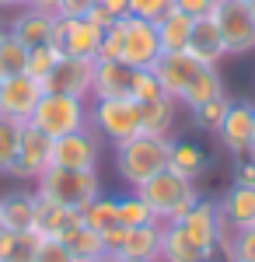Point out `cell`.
<instances>
[{
    "label": "cell",
    "instance_id": "obj_11",
    "mask_svg": "<svg viewBox=\"0 0 255 262\" xmlns=\"http://www.w3.org/2000/svg\"><path fill=\"white\" fill-rule=\"evenodd\" d=\"M98 154H101V143H98V133H95L91 126L53 140V164H56V168L98 171Z\"/></svg>",
    "mask_w": 255,
    "mask_h": 262
},
{
    "label": "cell",
    "instance_id": "obj_7",
    "mask_svg": "<svg viewBox=\"0 0 255 262\" xmlns=\"http://www.w3.org/2000/svg\"><path fill=\"white\" fill-rule=\"evenodd\" d=\"M224 46H227V56H245L255 53V11L248 0H217L214 14Z\"/></svg>",
    "mask_w": 255,
    "mask_h": 262
},
{
    "label": "cell",
    "instance_id": "obj_51",
    "mask_svg": "<svg viewBox=\"0 0 255 262\" xmlns=\"http://www.w3.org/2000/svg\"><path fill=\"white\" fill-rule=\"evenodd\" d=\"M4 39H7V28H4V25H0V42H4Z\"/></svg>",
    "mask_w": 255,
    "mask_h": 262
},
{
    "label": "cell",
    "instance_id": "obj_15",
    "mask_svg": "<svg viewBox=\"0 0 255 262\" xmlns=\"http://www.w3.org/2000/svg\"><path fill=\"white\" fill-rule=\"evenodd\" d=\"M133 67L122 60H95V81H91V101L98 98H130L133 95Z\"/></svg>",
    "mask_w": 255,
    "mask_h": 262
},
{
    "label": "cell",
    "instance_id": "obj_32",
    "mask_svg": "<svg viewBox=\"0 0 255 262\" xmlns=\"http://www.w3.org/2000/svg\"><path fill=\"white\" fill-rule=\"evenodd\" d=\"M18 137H21L18 122L0 119V175H11V168H14V158H18Z\"/></svg>",
    "mask_w": 255,
    "mask_h": 262
},
{
    "label": "cell",
    "instance_id": "obj_22",
    "mask_svg": "<svg viewBox=\"0 0 255 262\" xmlns=\"http://www.w3.org/2000/svg\"><path fill=\"white\" fill-rule=\"evenodd\" d=\"M217 98H227V84L220 77V67H203L196 74V81L185 88V95H182L178 105H185L193 112V108L206 105V101H217Z\"/></svg>",
    "mask_w": 255,
    "mask_h": 262
},
{
    "label": "cell",
    "instance_id": "obj_41",
    "mask_svg": "<svg viewBox=\"0 0 255 262\" xmlns=\"http://www.w3.org/2000/svg\"><path fill=\"white\" fill-rule=\"evenodd\" d=\"M98 0H59V18H88Z\"/></svg>",
    "mask_w": 255,
    "mask_h": 262
},
{
    "label": "cell",
    "instance_id": "obj_12",
    "mask_svg": "<svg viewBox=\"0 0 255 262\" xmlns=\"http://www.w3.org/2000/svg\"><path fill=\"white\" fill-rule=\"evenodd\" d=\"M91 81H95V60H77V56H59L53 74L42 81L46 91L56 95H74V98H91Z\"/></svg>",
    "mask_w": 255,
    "mask_h": 262
},
{
    "label": "cell",
    "instance_id": "obj_8",
    "mask_svg": "<svg viewBox=\"0 0 255 262\" xmlns=\"http://www.w3.org/2000/svg\"><path fill=\"white\" fill-rule=\"evenodd\" d=\"M161 53H164V49H161L154 21L122 18V56H119V60L126 63V67H133V70H151Z\"/></svg>",
    "mask_w": 255,
    "mask_h": 262
},
{
    "label": "cell",
    "instance_id": "obj_5",
    "mask_svg": "<svg viewBox=\"0 0 255 262\" xmlns=\"http://www.w3.org/2000/svg\"><path fill=\"white\" fill-rule=\"evenodd\" d=\"M88 112H91V101L88 98H74V95H56V91H46L32 116V126H39L46 137H67V133H77L88 129Z\"/></svg>",
    "mask_w": 255,
    "mask_h": 262
},
{
    "label": "cell",
    "instance_id": "obj_24",
    "mask_svg": "<svg viewBox=\"0 0 255 262\" xmlns=\"http://www.w3.org/2000/svg\"><path fill=\"white\" fill-rule=\"evenodd\" d=\"M210 259L199 245H193L185 238V231L178 224H164V234H161V252H157V262H203Z\"/></svg>",
    "mask_w": 255,
    "mask_h": 262
},
{
    "label": "cell",
    "instance_id": "obj_43",
    "mask_svg": "<svg viewBox=\"0 0 255 262\" xmlns=\"http://www.w3.org/2000/svg\"><path fill=\"white\" fill-rule=\"evenodd\" d=\"M98 7H105L112 18H130V0H98Z\"/></svg>",
    "mask_w": 255,
    "mask_h": 262
},
{
    "label": "cell",
    "instance_id": "obj_44",
    "mask_svg": "<svg viewBox=\"0 0 255 262\" xmlns=\"http://www.w3.org/2000/svg\"><path fill=\"white\" fill-rule=\"evenodd\" d=\"M88 21H91V25H98L101 32H105V28H109L112 21H119V18H112V14H109L105 7H98V4H95V7H91V14H88Z\"/></svg>",
    "mask_w": 255,
    "mask_h": 262
},
{
    "label": "cell",
    "instance_id": "obj_42",
    "mask_svg": "<svg viewBox=\"0 0 255 262\" xmlns=\"http://www.w3.org/2000/svg\"><path fill=\"white\" fill-rule=\"evenodd\" d=\"M235 182L238 185H255V154H241V158H238Z\"/></svg>",
    "mask_w": 255,
    "mask_h": 262
},
{
    "label": "cell",
    "instance_id": "obj_18",
    "mask_svg": "<svg viewBox=\"0 0 255 262\" xmlns=\"http://www.w3.org/2000/svg\"><path fill=\"white\" fill-rule=\"evenodd\" d=\"M53 21H56V14H42V11H32V7H21L18 14L11 18V25H7V35L18 39L21 46H28V49L49 46Z\"/></svg>",
    "mask_w": 255,
    "mask_h": 262
},
{
    "label": "cell",
    "instance_id": "obj_23",
    "mask_svg": "<svg viewBox=\"0 0 255 262\" xmlns=\"http://www.w3.org/2000/svg\"><path fill=\"white\" fill-rule=\"evenodd\" d=\"M80 210H67V206H56V203H46L39 200V231L42 238H56V242H63L70 231H77L80 227Z\"/></svg>",
    "mask_w": 255,
    "mask_h": 262
},
{
    "label": "cell",
    "instance_id": "obj_19",
    "mask_svg": "<svg viewBox=\"0 0 255 262\" xmlns=\"http://www.w3.org/2000/svg\"><path fill=\"white\" fill-rule=\"evenodd\" d=\"M224 224H231V231L241 227H255V185H238L231 182V189L217 200Z\"/></svg>",
    "mask_w": 255,
    "mask_h": 262
},
{
    "label": "cell",
    "instance_id": "obj_48",
    "mask_svg": "<svg viewBox=\"0 0 255 262\" xmlns=\"http://www.w3.org/2000/svg\"><path fill=\"white\" fill-rule=\"evenodd\" d=\"M112 262H157V259H112Z\"/></svg>",
    "mask_w": 255,
    "mask_h": 262
},
{
    "label": "cell",
    "instance_id": "obj_4",
    "mask_svg": "<svg viewBox=\"0 0 255 262\" xmlns=\"http://www.w3.org/2000/svg\"><path fill=\"white\" fill-rule=\"evenodd\" d=\"M178 227H182L185 238H189L193 245H199L206 255H220V259H227V248H231L235 231H231V224H224L217 200L199 196V200L193 203V210L178 221Z\"/></svg>",
    "mask_w": 255,
    "mask_h": 262
},
{
    "label": "cell",
    "instance_id": "obj_30",
    "mask_svg": "<svg viewBox=\"0 0 255 262\" xmlns=\"http://www.w3.org/2000/svg\"><path fill=\"white\" fill-rule=\"evenodd\" d=\"M25 67H28V46H21L18 39H7L0 42V77L7 81V77H18L25 74Z\"/></svg>",
    "mask_w": 255,
    "mask_h": 262
},
{
    "label": "cell",
    "instance_id": "obj_28",
    "mask_svg": "<svg viewBox=\"0 0 255 262\" xmlns=\"http://www.w3.org/2000/svg\"><path fill=\"white\" fill-rule=\"evenodd\" d=\"M80 221H84V227H91V231H98V234H105V231L119 227V206H116V196H105V192H98L95 200H91L88 206H84V210H80Z\"/></svg>",
    "mask_w": 255,
    "mask_h": 262
},
{
    "label": "cell",
    "instance_id": "obj_1",
    "mask_svg": "<svg viewBox=\"0 0 255 262\" xmlns=\"http://www.w3.org/2000/svg\"><path fill=\"white\" fill-rule=\"evenodd\" d=\"M116 150V171L130 189L143 185L154 179L157 171L168 168V150H172V137H154V133H137L122 143H112Z\"/></svg>",
    "mask_w": 255,
    "mask_h": 262
},
{
    "label": "cell",
    "instance_id": "obj_47",
    "mask_svg": "<svg viewBox=\"0 0 255 262\" xmlns=\"http://www.w3.org/2000/svg\"><path fill=\"white\" fill-rule=\"evenodd\" d=\"M28 7V0H0V11H21Z\"/></svg>",
    "mask_w": 255,
    "mask_h": 262
},
{
    "label": "cell",
    "instance_id": "obj_31",
    "mask_svg": "<svg viewBox=\"0 0 255 262\" xmlns=\"http://www.w3.org/2000/svg\"><path fill=\"white\" fill-rule=\"evenodd\" d=\"M59 56H63V53L53 49V46H35V49H28V67H25V74L35 77V81H46V77L53 74V67H56Z\"/></svg>",
    "mask_w": 255,
    "mask_h": 262
},
{
    "label": "cell",
    "instance_id": "obj_29",
    "mask_svg": "<svg viewBox=\"0 0 255 262\" xmlns=\"http://www.w3.org/2000/svg\"><path fill=\"white\" fill-rule=\"evenodd\" d=\"M116 206H119V227H147V224H157V221H154V213L147 210V203L140 200L137 192H130V196H119Z\"/></svg>",
    "mask_w": 255,
    "mask_h": 262
},
{
    "label": "cell",
    "instance_id": "obj_52",
    "mask_svg": "<svg viewBox=\"0 0 255 262\" xmlns=\"http://www.w3.org/2000/svg\"><path fill=\"white\" fill-rule=\"evenodd\" d=\"M0 91H4V77H0Z\"/></svg>",
    "mask_w": 255,
    "mask_h": 262
},
{
    "label": "cell",
    "instance_id": "obj_17",
    "mask_svg": "<svg viewBox=\"0 0 255 262\" xmlns=\"http://www.w3.org/2000/svg\"><path fill=\"white\" fill-rule=\"evenodd\" d=\"M0 221H4L7 231H14V234L35 231V227H39V196L28 192V189L7 192V196L0 200Z\"/></svg>",
    "mask_w": 255,
    "mask_h": 262
},
{
    "label": "cell",
    "instance_id": "obj_3",
    "mask_svg": "<svg viewBox=\"0 0 255 262\" xmlns=\"http://www.w3.org/2000/svg\"><path fill=\"white\" fill-rule=\"evenodd\" d=\"M101 192L98 171H77V168H56L49 164L35 179V196L46 203H56L67 210H84Z\"/></svg>",
    "mask_w": 255,
    "mask_h": 262
},
{
    "label": "cell",
    "instance_id": "obj_34",
    "mask_svg": "<svg viewBox=\"0 0 255 262\" xmlns=\"http://www.w3.org/2000/svg\"><path fill=\"white\" fill-rule=\"evenodd\" d=\"M224 262H255V227H241L231 238L227 259Z\"/></svg>",
    "mask_w": 255,
    "mask_h": 262
},
{
    "label": "cell",
    "instance_id": "obj_36",
    "mask_svg": "<svg viewBox=\"0 0 255 262\" xmlns=\"http://www.w3.org/2000/svg\"><path fill=\"white\" fill-rule=\"evenodd\" d=\"M172 7H175V0H130V18L161 21Z\"/></svg>",
    "mask_w": 255,
    "mask_h": 262
},
{
    "label": "cell",
    "instance_id": "obj_45",
    "mask_svg": "<svg viewBox=\"0 0 255 262\" xmlns=\"http://www.w3.org/2000/svg\"><path fill=\"white\" fill-rule=\"evenodd\" d=\"M14 242H18V234H14V231H7V227H0V262H7Z\"/></svg>",
    "mask_w": 255,
    "mask_h": 262
},
{
    "label": "cell",
    "instance_id": "obj_10",
    "mask_svg": "<svg viewBox=\"0 0 255 262\" xmlns=\"http://www.w3.org/2000/svg\"><path fill=\"white\" fill-rule=\"evenodd\" d=\"M42 95H46V88H42V81H35V77H28V74L7 77V81H4V91H0V119L18 122V126L32 122Z\"/></svg>",
    "mask_w": 255,
    "mask_h": 262
},
{
    "label": "cell",
    "instance_id": "obj_21",
    "mask_svg": "<svg viewBox=\"0 0 255 262\" xmlns=\"http://www.w3.org/2000/svg\"><path fill=\"white\" fill-rule=\"evenodd\" d=\"M206 164H210V158H206V150H203L199 143L172 140V150H168V171H175V175H182V179H189V182H199L203 171H206Z\"/></svg>",
    "mask_w": 255,
    "mask_h": 262
},
{
    "label": "cell",
    "instance_id": "obj_53",
    "mask_svg": "<svg viewBox=\"0 0 255 262\" xmlns=\"http://www.w3.org/2000/svg\"><path fill=\"white\" fill-rule=\"evenodd\" d=\"M248 4H252V11H255V0H248Z\"/></svg>",
    "mask_w": 255,
    "mask_h": 262
},
{
    "label": "cell",
    "instance_id": "obj_35",
    "mask_svg": "<svg viewBox=\"0 0 255 262\" xmlns=\"http://www.w3.org/2000/svg\"><path fill=\"white\" fill-rule=\"evenodd\" d=\"M161 95H164V91H161V84H157L154 70H137V74H133V95H130L133 101L143 105V101H154V98H161ZM164 98H168V95H164Z\"/></svg>",
    "mask_w": 255,
    "mask_h": 262
},
{
    "label": "cell",
    "instance_id": "obj_20",
    "mask_svg": "<svg viewBox=\"0 0 255 262\" xmlns=\"http://www.w3.org/2000/svg\"><path fill=\"white\" fill-rule=\"evenodd\" d=\"M161 234H164V224L122 227V242H119L112 259H157V252H161Z\"/></svg>",
    "mask_w": 255,
    "mask_h": 262
},
{
    "label": "cell",
    "instance_id": "obj_27",
    "mask_svg": "<svg viewBox=\"0 0 255 262\" xmlns=\"http://www.w3.org/2000/svg\"><path fill=\"white\" fill-rule=\"evenodd\" d=\"M175 105L172 98H154L140 105V119H143V133H154V137H172V126H175Z\"/></svg>",
    "mask_w": 255,
    "mask_h": 262
},
{
    "label": "cell",
    "instance_id": "obj_55",
    "mask_svg": "<svg viewBox=\"0 0 255 262\" xmlns=\"http://www.w3.org/2000/svg\"><path fill=\"white\" fill-rule=\"evenodd\" d=\"M0 227H4V221H0Z\"/></svg>",
    "mask_w": 255,
    "mask_h": 262
},
{
    "label": "cell",
    "instance_id": "obj_50",
    "mask_svg": "<svg viewBox=\"0 0 255 262\" xmlns=\"http://www.w3.org/2000/svg\"><path fill=\"white\" fill-rule=\"evenodd\" d=\"M203 262H224V259H220V255H210V259H203Z\"/></svg>",
    "mask_w": 255,
    "mask_h": 262
},
{
    "label": "cell",
    "instance_id": "obj_33",
    "mask_svg": "<svg viewBox=\"0 0 255 262\" xmlns=\"http://www.w3.org/2000/svg\"><path fill=\"white\" fill-rule=\"evenodd\" d=\"M227 105H231V98L206 101V105L193 108V119H196V126H199V129H206V133H217V126L224 122V116H227Z\"/></svg>",
    "mask_w": 255,
    "mask_h": 262
},
{
    "label": "cell",
    "instance_id": "obj_46",
    "mask_svg": "<svg viewBox=\"0 0 255 262\" xmlns=\"http://www.w3.org/2000/svg\"><path fill=\"white\" fill-rule=\"evenodd\" d=\"M32 11H42V14H56L59 11V0H28Z\"/></svg>",
    "mask_w": 255,
    "mask_h": 262
},
{
    "label": "cell",
    "instance_id": "obj_6",
    "mask_svg": "<svg viewBox=\"0 0 255 262\" xmlns=\"http://www.w3.org/2000/svg\"><path fill=\"white\" fill-rule=\"evenodd\" d=\"M88 126L109 143H122L130 137L143 133V119H140V101L133 98H98L91 101L88 112Z\"/></svg>",
    "mask_w": 255,
    "mask_h": 262
},
{
    "label": "cell",
    "instance_id": "obj_38",
    "mask_svg": "<svg viewBox=\"0 0 255 262\" xmlns=\"http://www.w3.org/2000/svg\"><path fill=\"white\" fill-rule=\"evenodd\" d=\"M32 262H77V259L70 255V248H67L63 242H56V238H42Z\"/></svg>",
    "mask_w": 255,
    "mask_h": 262
},
{
    "label": "cell",
    "instance_id": "obj_13",
    "mask_svg": "<svg viewBox=\"0 0 255 262\" xmlns=\"http://www.w3.org/2000/svg\"><path fill=\"white\" fill-rule=\"evenodd\" d=\"M151 70H154V77H157V84H161V91H164L172 101H182L185 88L196 81V74L203 70V63L193 60V56L182 49V53H161Z\"/></svg>",
    "mask_w": 255,
    "mask_h": 262
},
{
    "label": "cell",
    "instance_id": "obj_14",
    "mask_svg": "<svg viewBox=\"0 0 255 262\" xmlns=\"http://www.w3.org/2000/svg\"><path fill=\"white\" fill-rule=\"evenodd\" d=\"M252 122H255V105L252 101H231L224 122L217 126V140H220V147L231 150L235 158L248 154V147H252Z\"/></svg>",
    "mask_w": 255,
    "mask_h": 262
},
{
    "label": "cell",
    "instance_id": "obj_39",
    "mask_svg": "<svg viewBox=\"0 0 255 262\" xmlns=\"http://www.w3.org/2000/svg\"><path fill=\"white\" fill-rule=\"evenodd\" d=\"M39 242H42V234H39V231L18 234V242H14V248H11L7 262H32V259H35V248H39Z\"/></svg>",
    "mask_w": 255,
    "mask_h": 262
},
{
    "label": "cell",
    "instance_id": "obj_26",
    "mask_svg": "<svg viewBox=\"0 0 255 262\" xmlns=\"http://www.w3.org/2000/svg\"><path fill=\"white\" fill-rule=\"evenodd\" d=\"M63 245L70 248V255H74L77 262H101V259H109L105 238H101L98 231L84 227V224H80L77 231H70V234L63 238Z\"/></svg>",
    "mask_w": 255,
    "mask_h": 262
},
{
    "label": "cell",
    "instance_id": "obj_49",
    "mask_svg": "<svg viewBox=\"0 0 255 262\" xmlns=\"http://www.w3.org/2000/svg\"><path fill=\"white\" fill-rule=\"evenodd\" d=\"M248 154H255V122H252V147H248Z\"/></svg>",
    "mask_w": 255,
    "mask_h": 262
},
{
    "label": "cell",
    "instance_id": "obj_16",
    "mask_svg": "<svg viewBox=\"0 0 255 262\" xmlns=\"http://www.w3.org/2000/svg\"><path fill=\"white\" fill-rule=\"evenodd\" d=\"M185 53H189L193 60H199L203 67H220V63L227 60V46H224V35H220V28H217L214 18H196L193 21V35H189Z\"/></svg>",
    "mask_w": 255,
    "mask_h": 262
},
{
    "label": "cell",
    "instance_id": "obj_54",
    "mask_svg": "<svg viewBox=\"0 0 255 262\" xmlns=\"http://www.w3.org/2000/svg\"><path fill=\"white\" fill-rule=\"evenodd\" d=\"M101 262H112V255H109V259H101Z\"/></svg>",
    "mask_w": 255,
    "mask_h": 262
},
{
    "label": "cell",
    "instance_id": "obj_9",
    "mask_svg": "<svg viewBox=\"0 0 255 262\" xmlns=\"http://www.w3.org/2000/svg\"><path fill=\"white\" fill-rule=\"evenodd\" d=\"M49 164H53V137H46L39 126L25 122L18 137V158H14V168H11V179L35 182Z\"/></svg>",
    "mask_w": 255,
    "mask_h": 262
},
{
    "label": "cell",
    "instance_id": "obj_2",
    "mask_svg": "<svg viewBox=\"0 0 255 262\" xmlns=\"http://www.w3.org/2000/svg\"><path fill=\"white\" fill-rule=\"evenodd\" d=\"M133 192L147 203V210L154 213L157 224H178L189 210H193V203L199 200L196 182L182 179V175L168 171V168L157 171L154 179H147L143 185H137Z\"/></svg>",
    "mask_w": 255,
    "mask_h": 262
},
{
    "label": "cell",
    "instance_id": "obj_40",
    "mask_svg": "<svg viewBox=\"0 0 255 262\" xmlns=\"http://www.w3.org/2000/svg\"><path fill=\"white\" fill-rule=\"evenodd\" d=\"M175 7L189 18H210L217 7V0H175Z\"/></svg>",
    "mask_w": 255,
    "mask_h": 262
},
{
    "label": "cell",
    "instance_id": "obj_37",
    "mask_svg": "<svg viewBox=\"0 0 255 262\" xmlns=\"http://www.w3.org/2000/svg\"><path fill=\"white\" fill-rule=\"evenodd\" d=\"M119 56H122V18L105 28L101 49H98V60H119Z\"/></svg>",
    "mask_w": 255,
    "mask_h": 262
},
{
    "label": "cell",
    "instance_id": "obj_25",
    "mask_svg": "<svg viewBox=\"0 0 255 262\" xmlns=\"http://www.w3.org/2000/svg\"><path fill=\"white\" fill-rule=\"evenodd\" d=\"M193 21H196V18L182 14L178 7H172L161 21H154L157 39H161V49H164V53H182V49L189 46V35H193Z\"/></svg>",
    "mask_w": 255,
    "mask_h": 262
}]
</instances>
